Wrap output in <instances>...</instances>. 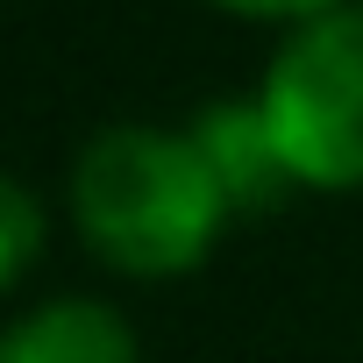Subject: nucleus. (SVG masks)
Masks as SVG:
<instances>
[{
	"label": "nucleus",
	"mask_w": 363,
	"mask_h": 363,
	"mask_svg": "<svg viewBox=\"0 0 363 363\" xmlns=\"http://www.w3.org/2000/svg\"><path fill=\"white\" fill-rule=\"evenodd\" d=\"M235 221L214 164L186 128L114 121L72 164V228L121 278H186Z\"/></svg>",
	"instance_id": "obj_1"
},
{
	"label": "nucleus",
	"mask_w": 363,
	"mask_h": 363,
	"mask_svg": "<svg viewBox=\"0 0 363 363\" xmlns=\"http://www.w3.org/2000/svg\"><path fill=\"white\" fill-rule=\"evenodd\" d=\"M264 128L306 193L363 186V8H328L299 22L257 86Z\"/></svg>",
	"instance_id": "obj_2"
},
{
	"label": "nucleus",
	"mask_w": 363,
	"mask_h": 363,
	"mask_svg": "<svg viewBox=\"0 0 363 363\" xmlns=\"http://www.w3.org/2000/svg\"><path fill=\"white\" fill-rule=\"evenodd\" d=\"M186 135L214 164V178H221V193H228L235 214H264V207H278L292 193V171H285V157H278L257 100H207Z\"/></svg>",
	"instance_id": "obj_3"
},
{
	"label": "nucleus",
	"mask_w": 363,
	"mask_h": 363,
	"mask_svg": "<svg viewBox=\"0 0 363 363\" xmlns=\"http://www.w3.org/2000/svg\"><path fill=\"white\" fill-rule=\"evenodd\" d=\"M0 363H143L135 328L107 299H43L0 335Z\"/></svg>",
	"instance_id": "obj_4"
},
{
	"label": "nucleus",
	"mask_w": 363,
	"mask_h": 363,
	"mask_svg": "<svg viewBox=\"0 0 363 363\" xmlns=\"http://www.w3.org/2000/svg\"><path fill=\"white\" fill-rule=\"evenodd\" d=\"M36 250H43V207L22 178H8L0 186V285L8 292L36 271Z\"/></svg>",
	"instance_id": "obj_5"
},
{
	"label": "nucleus",
	"mask_w": 363,
	"mask_h": 363,
	"mask_svg": "<svg viewBox=\"0 0 363 363\" xmlns=\"http://www.w3.org/2000/svg\"><path fill=\"white\" fill-rule=\"evenodd\" d=\"M214 8H228V15H257V22H313V15L342 8V0H214Z\"/></svg>",
	"instance_id": "obj_6"
}]
</instances>
